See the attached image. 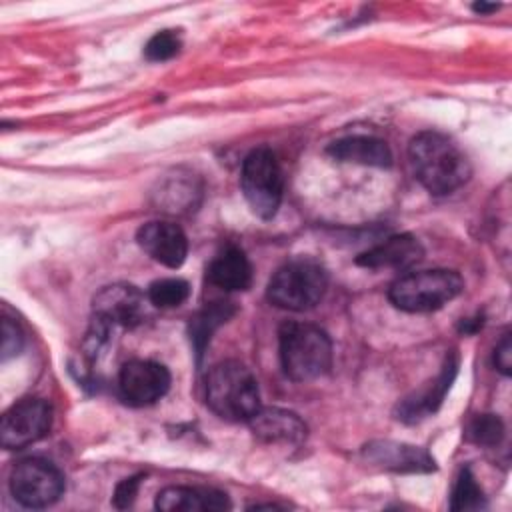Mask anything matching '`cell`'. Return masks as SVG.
<instances>
[{"mask_svg":"<svg viewBox=\"0 0 512 512\" xmlns=\"http://www.w3.org/2000/svg\"><path fill=\"white\" fill-rule=\"evenodd\" d=\"M146 300L134 284L114 282L96 292L92 312L112 326L136 328L146 318Z\"/></svg>","mask_w":512,"mask_h":512,"instance_id":"obj_10","label":"cell"},{"mask_svg":"<svg viewBox=\"0 0 512 512\" xmlns=\"http://www.w3.org/2000/svg\"><path fill=\"white\" fill-rule=\"evenodd\" d=\"M138 246L158 264L166 268H180L188 254V238L184 230L168 220H152L138 228Z\"/></svg>","mask_w":512,"mask_h":512,"instance_id":"obj_13","label":"cell"},{"mask_svg":"<svg viewBox=\"0 0 512 512\" xmlns=\"http://www.w3.org/2000/svg\"><path fill=\"white\" fill-rule=\"evenodd\" d=\"M368 464L400 474H426L436 470L434 458L420 446L394 440H372L362 448Z\"/></svg>","mask_w":512,"mask_h":512,"instance_id":"obj_12","label":"cell"},{"mask_svg":"<svg viewBox=\"0 0 512 512\" xmlns=\"http://www.w3.org/2000/svg\"><path fill=\"white\" fill-rule=\"evenodd\" d=\"M492 360H494V366L498 372H502L504 376H510V372H512V342H510L508 332L496 344Z\"/></svg>","mask_w":512,"mask_h":512,"instance_id":"obj_27","label":"cell"},{"mask_svg":"<svg viewBox=\"0 0 512 512\" xmlns=\"http://www.w3.org/2000/svg\"><path fill=\"white\" fill-rule=\"evenodd\" d=\"M208 408L226 422H248L260 410V390L254 374L238 360L210 368L204 384Z\"/></svg>","mask_w":512,"mask_h":512,"instance_id":"obj_2","label":"cell"},{"mask_svg":"<svg viewBox=\"0 0 512 512\" xmlns=\"http://www.w3.org/2000/svg\"><path fill=\"white\" fill-rule=\"evenodd\" d=\"M280 364L294 382H308L324 376L332 366L330 336L308 322H284L278 330Z\"/></svg>","mask_w":512,"mask_h":512,"instance_id":"obj_3","label":"cell"},{"mask_svg":"<svg viewBox=\"0 0 512 512\" xmlns=\"http://www.w3.org/2000/svg\"><path fill=\"white\" fill-rule=\"evenodd\" d=\"M240 186L258 218L270 220L276 216L284 194V176L278 156L268 146H258L244 158Z\"/></svg>","mask_w":512,"mask_h":512,"instance_id":"obj_6","label":"cell"},{"mask_svg":"<svg viewBox=\"0 0 512 512\" xmlns=\"http://www.w3.org/2000/svg\"><path fill=\"white\" fill-rule=\"evenodd\" d=\"M156 508L162 512L228 510L230 500L216 488L202 486H166L156 494Z\"/></svg>","mask_w":512,"mask_h":512,"instance_id":"obj_16","label":"cell"},{"mask_svg":"<svg viewBox=\"0 0 512 512\" xmlns=\"http://www.w3.org/2000/svg\"><path fill=\"white\" fill-rule=\"evenodd\" d=\"M172 376L168 368L154 360H130L120 368L118 392L120 398L136 408L156 404L170 390Z\"/></svg>","mask_w":512,"mask_h":512,"instance_id":"obj_9","label":"cell"},{"mask_svg":"<svg viewBox=\"0 0 512 512\" xmlns=\"http://www.w3.org/2000/svg\"><path fill=\"white\" fill-rule=\"evenodd\" d=\"M22 346H24V334L20 326L12 318L4 316L2 318V354H0L2 362L18 356Z\"/></svg>","mask_w":512,"mask_h":512,"instance_id":"obj_25","label":"cell"},{"mask_svg":"<svg viewBox=\"0 0 512 512\" xmlns=\"http://www.w3.org/2000/svg\"><path fill=\"white\" fill-rule=\"evenodd\" d=\"M326 152L340 162H354L376 168H388L392 164V152L388 144L376 136L338 138L326 148Z\"/></svg>","mask_w":512,"mask_h":512,"instance_id":"obj_18","label":"cell"},{"mask_svg":"<svg viewBox=\"0 0 512 512\" xmlns=\"http://www.w3.org/2000/svg\"><path fill=\"white\" fill-rule=\"evenodd\" d=\"M252 434L268 444H300L308 428L304 420L284 408H262L248 420Z\"/></svg>","mask_w":512,"mask_h":512,"instance_id":"obj_15","label":"cell"},{"mask_svg":"<svg viewBox=\"0 0 512 512\" xmlns=\"http://www.w3.org/2000/svg\"><path fill=\"white\" fill-rule=\"evenodd\" d=\"M464 290V280L456 270L434 268L408 272L388 288L390 302L404 312H434L452 302Z\"/></svg>","mask_w":512,"mask_h":512,"instance_id":"obj_4","label":"cell"},{"mask_svg":"<svg viewBox=\"0 0 512 512\" xmlns=\"http://www.w3.org/2000/svg\"><path fill=\"white\" fill-rule=\"evenodd\" d=\"M182 48L180 34L176 30H160L156 32L144 46V56L150 62H164L174 58Z\"/></svg>","mask_w":512,"mask_h":512,"instance_id":"obj_24","label":"cell"},{"mask_svg":"<svg viewBox=\"0 0 512 512\" xmlns=\"http://www.w3.org/2000/svg\"><path fill=\"white\" fill-rule=\"evenodd\" d=\"M408 160L416 180L434 196L458 190L472 176V166L460 146L436 130H424L410 140Z\"/></svg>","mask_w":512,"mask_h":512,"instance_id":"obj_1","label":"cell"},{"mask_svg":"<svg viewBox=\"0 0 512 512\" xmlns=\"http://www.w3.org/2000/svg\"><path fill=\"white\" fill-rule=\"evenodd\" d=\"M50 426L52 406L42 398H22L4 412L0 442L6 450H22L42 440Z\"/></svg>","mask_w":512,"mask_h":512,"instance_id":"obj_8","label":"cell"},{"mask_svg":"<svg viewBox=\"0 0 512 512\" xmlns=\"http://www.w3.org/2000/svg\"><path fill=\"white\" fill-rule=\"evenodd\" d=\"M422 256H424V248L418 242V238L404 232V234H394L384 242L368 248L356 258V264L372 270H378V268L404 270L418 264Z\"/></svg>","mask_w":512,"mask_h":512,"instance_id":"obj_14","label":"cell"},{"mask_svg":"<svg viewBox=\"0 0 512 512\" xmlns=\"http://www.w3.org/2000/svg\"><path fill=\"white\" fill-rule=\"evenodd\" d=\"M140 482H142V474H134V476H128L124 480H120L116 484V490H114V496H112V504L116 508H128L132 506L136 494H138V488H140Z\"/></svg>","mask_w":512,"mask_h":512,"instance_id":"obj_26","label":"cell"},{"mask_svg":"<svg viewBox=\"0 0 512 512\" xmlns=\"http://www.w3.org/2000/svg\"><path fill=\"white\" fill-rule=\"evenodd\" d=\"M472 10H474V12H478V14H490V12H496V10H498V4L476 2V4H472Z\"/></svg>","mask_w":512,"mask_h":512,"instance_id":"obj_28","label":"cell"},{"mask_svg":"<svg viewBox=\"0 0 512 512\" xmlns=\"http://www.w3.org/2000/svg\"><path fill=\"white\" fill-rule=\"evenodd\" d=\"M236 312V306L232 302L226 300H216L206 304L204 308H200L188 322V334H190V342L196 354V360H202V354L206 350V346L210 344L212 334L226 324Z\"/></svg>","mask_w":512,"mask_h":512,"instance_id":"obj_19","label":"cell"},{"mask_svg":"<svg viewBox=\"0 0 512 512\" xmlns=\"http://www.w3.org/2000/svg\"><path fill=\"white\" fill-rule=\"evenodd\" d=\"M456 372H458V356L454 352H450L446 356L440 372L436 374V378L426 382L422 388L414 390L404 400H400L394 408V416L406 424H416V422L432 416L440 408L446 392L450 390V386L456 378Z\"/></svg>","mask_w":512,"mask_h":512,"instance_id":"obj_11","label":"cell"},{"mask_svg":"<svg viewBox=\"0 0 512 512\" xmlns=\"http://www.w3.org/2000/svg\"><path fill=\"white\" fill-rule=\"evenodd\" d=\"M452 510H482L486 508V498L482 488L478 486L470 468H462L456 476L452 494H450Z\"/></svg>","mask_w":512,"mask_h":512,"instance_id":"obj_20","label":"cell"},{"mask_svg":"<svg viewBox=\"0 0 512 512\" xmlns=\"http://www.w3.org/2000/svg\"><path fill=\"white\" fill-rule=\"evenodd\" d=\"M190 296V284L182 278H160L148 286L146 298L158 308H176Z\"/></svg>","mask_w":512,"mask_h":512,"instance_id":"obj_22","label":"cell"},{"mask_svg":"<svg viewBox=\"0 0 512 512\" xmlns=\"http://www.w3.org/2000/svg\"><path fill=\"white\" fill-rule=\"evenodd\" d=\"M200 194V190L194 186L192 180H184V178H176L170 180L162 186V190L158 192V206H162L164 212L176 214V212H184L190 210L194 206V198Z\"/></svg>","mask_w":512,"mask_h":512,"instance_id":"obj_21","label":"cell"},{"mask_svg":"<svg viewBox=\"0 0 512 512\" xmlns=\"http://www.w3.org/2000/svg\"><path fill=\"white\" fill-rule=\"evenodd\" d=\"M206 278L210 284L226 292L246 290L252 284V264L244 250L238 246H226L208 264Z\"/></svg>","mask_w":512,"mask_h":512,"instance_id":"obj_17","label":"cell"},{"mask_svg":"<svg viewBox=\"0 0 512 512\" xmlns=\"http://www.w3.org/2000/svg\"><path fill=\"white\" fill-rule=\"evenodd\" d=\"M328 272L314 258H292L270 278L266 298L284 310L304 312L314 308L326 294Z\"/></svg>","mask_w":512,"mask_h":512,"instance_id":"obj_5","label":"cell"},{"mask_svg":"<svg viewBox=\"0 0 512 512\" xmlns=\"http://www.w3.org/2000/svg\"><path fill=\"white\" fill-rule=\"evenodd\" d=\"M504 438V422L496 414H478L466 426V440L478 446H498Z\"/></svg>","mask_w":512,"mask_h":512,"instance_id":"obj_23","label":"cell"},{"mask_svg":"<svg viewBox=\"0 0 512 512\" xmlns=\"http://www.w3.org/2000/svg\"><path fill=\"white\" fill-rule=\"evenodd\" d=\"M10 492L26 508L52 506L64 492V474L44 458H24L10 474Z\"/></svg>","mask_w":512,"mask_h":512,"instance_id":"obj_7","label":"cell"}]
</instances>
